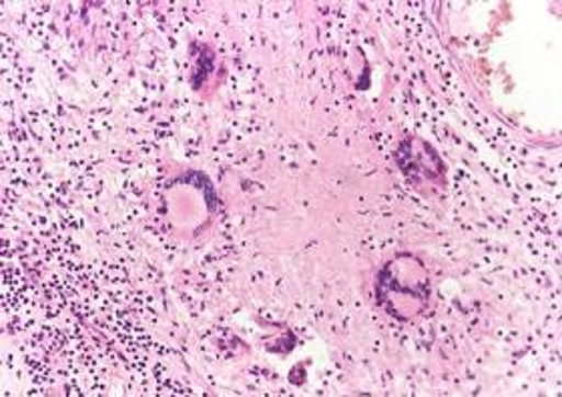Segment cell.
I'll return each mask as SVG.
<instances>
[{"instance_id": "obj_1", "label": "cell", "mask_w": 562, "mask_h": 397, "mask_svg": "<svg viewBox=\"0 0 562 397\" xmlns=\"http://www.w3.org/2000/svg\"><path fill=\"white\" fill-rule=\"evenodd\" d=\"M430 275L420 259L400 253L380 271L375 281V299L387 316L408 321L420 316L430 299Z\"/></svg>"}, {"instance_id": "obj_2", "label": "cell", "mask_w": 562, "mask_h": 397, "mask_svg": "<svg viewBox=\"0 0 562 397\" xmlns=\"http://www.w3.org/2000/svg\"><path fill=\"white\" fill-rule=\"evenodd\" d=\"M396 163L414 188L432 195L446 188V165L428 140L406 137L396 151Z\"/></svg>"}, {"instance_id": "obj_3", "label": "cell", "mask_w": 562, "mask_h": 397, "mask_svg": "<svg viewBox=\"0 0 562 397\" xmlns=\"http://www.w3.org/2000/svg\"><path fill=\"white\" fill-rule=\"evenodd\" d=\"M211 70H213V55L211 53L201 55L200 65H198V69L193 72V87L195 89H200L201 82L205 81V77L210 75Z\"/></svg>"}]
</instances>
